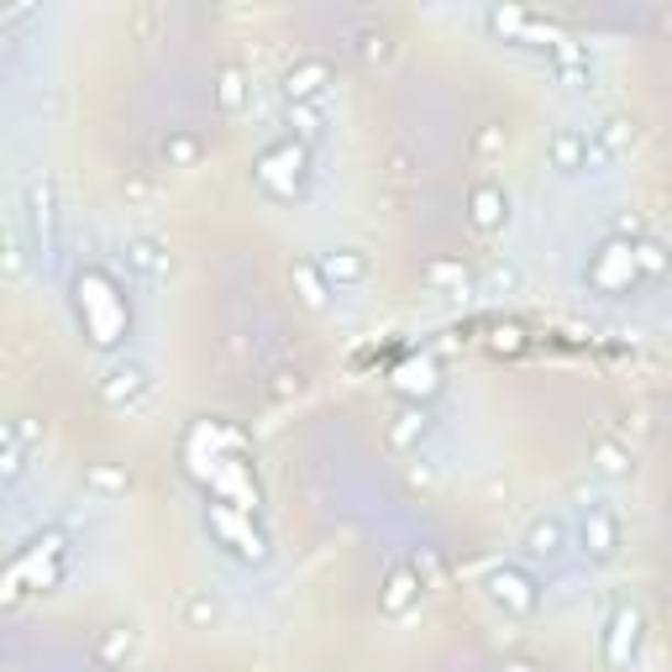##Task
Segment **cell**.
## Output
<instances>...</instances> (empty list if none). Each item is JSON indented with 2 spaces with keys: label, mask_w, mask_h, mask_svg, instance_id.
Returning a JSON list of instances; mask_svg holds the SVG:
<instances>
[{
  "label": "cell",
  "mask_w": 672,
  "mask_h": 672,
  "mask_svg": "<svg viewBox=\"0 0 672 672\" xmlns=\"http://www.w3.org/2000/svg\"><path fill=\"white\" fill-rule=\"evenodd\" d=\"M147 389H153V373H147V362H137V358H116L96 379V394L111 410H132L147 394Z\"/></svg>",
  "instance_id": "ba28073f"
},
{
  "label": "cell",
  "mask_w": 672,
  "mask_h": 672,
  "mask_svg": "<svg viewBox=\"0 0 672 672\" xmlns=\"http://www.w3.org/2000/svg\"><path fill=\"white\" fill-rule=\"evenodd\" d=\"M315 268H321V279L326 284H362L368 279V258H362L358 247H332L326 258H315Z\"/></svg>",
  "instance_id": "5bb4252c"
},
{
  "label": "cell",
  "mask_w": 672,
  "mask_h": 672,
  "mask_svg": "<svg viewBox=\"0 0 672 672\" xmlns=\"http://www.w3.org/2000/svg\"><path fill=\"white\" fill-rule=\"evenodd\" d=\"M26 457H32V447H11V452H0V489L5 483L26 479Z\"/></svg>",
  "instance_id": "83f0119b"
},
{
  "label": "cell",
  "mask_w": 672,
  "mask_h": 672,
  "mask_svg": "<svg viewBox=\"0 0 672 672\" xmlns=\"http://www.w3.org/2000/svg\"><path fill=\"white\" fill-rule=\"evenodd\" d=\"M394 447H415V441H426L432 436V410L426 405H410V410H400V421H394Z\"/></svg>",
  "instance_id": "ffe728a7"
},
{
  "label": "cell",
  "mask_w": 672,
  "mask_h": 672,
  "mask_svg": "<svg viewBox=\"0 0 672 672\" xmlns=\"http://www.w3.org/2000/svg\"><path fill=\"white\" fill-rule=\"evenodd\" d=\"M216 105L226 116H237L242 105H247V74H242L237 64H226V69L216 74Z\"/></svg>",
  "instance_id": "44dd1931"
},
{
  "label": "cell",
  "mask_w": 672,
  "mask_h": 672,
  "mask_svg": "<svg viewBox=\"0 0 672 672\" xmlns=\"http://www.w3.org/2000/svg\"><path fill=\"white\" fill-rule=\"evenodd\" d=\"M326 85H332V64L326 58H305V64H294L284 74V100L289 105H321Z\"/></svg>",
  "instance_id": "30bf717a"
},
{
  "label": "cell",
  "mask_w": 672,
  "mask_h": 672,
  "mask_svg": "<svg viewBox=\"0 0 672 672\" xmlns=\"http://www.w3.org/2000/svg\"><path fill=\"white\" fill-rule=\"evenodd\" d=\"M589 289H600V294H625V289H636L641 279V264H636V242L630 237H609L594 253V264H589Z\"/></svg>",
  "instance_id": "5b68a950"
},
{
  "label": "cell",
  "mask_w": 672,
  "mask_h": 672,
  "mask_svg": "<svg viewBox=\"0 0 672 672\" xmlns=\"http://www.w3.org/2000/svg\"><path fill=\"white\" fill-rule=\"evenodd\" d=\"M547 158H552L557 173L589 168V132H583V126H557L552 143H547Z\"/></svg>",
  "instance_id": "7c38bea8"
},
{
  "label": "cell",
  "mask_w": 672,
  "mask_h": 672,
  "mask_svg": "<svg viewBox=\"0 0 672 672\" xmlns=\"http://www.w3.org/2000/svg\"><path fill=\"white\" fill-rule=\"evenodd\" d=\"M630 468H636V462H630V452H625V447H609V441H604V447H600V473H604V479H625Z\"/></svg>",
  "instance_id": "4316f807"
},
{
  "label": "cell",
  "mask_w": 672,
  "mask_h": 672,
  "mask_svg": "<svg viewBox=\"0 0 672 672\" xmlns=\"http://www.w3.org/2000/svg\"><path fill=\"white\" fill-rule=\"evenodd\" d=\"M74 294H79L85 336H90L96 347H116L121 336H126V326H132V311H126V300L116 294V284H111L100 268H90V273H79Z\"/></svg>",
  "instance_id": "7a4b0ae2"
},
{
  "label": "cell",
  "mask_w": 672,
  "mask_h": 672,
  "mask_svg": "<svg viewBox=\"0 0 672 672\" xmlns=\"http://www.w3.org/2000/svg\"><path fill=\"white\" fill-rule=\"evenodd\" d=\"M504 672H536L530 662H504Z\"/></svg>",
  "instance_id": "836d02e7"
},
{
  "label": "cell",
  "mask_w": 672,
  "mask_h": 672,
  "mask_svg": "<svg viewBox=\"0 0 672 672\" xmlns=\"http://www.w3.org/2000/svg\"><path fill=\"white\" fill-rule=\"evenodd\" d=\"M394 389H400V394H415V400H432L436 389H441V373H436V362L415 358L394 373Z\"/></svg>",
  "instance_id": "e0dca14e"
},
{
  "label": "cell",
  "mask_w": 672,
  "mask_h": 672,
  "mask_svg": "<svg viewBox=\"0 0 672 672\" xmlns=\"http://www.w3.org/2000/svg\"><path fill=\"white\" fill-rule=\"evenodd\" d=\"M126 268L143 279V284H164L168 279V253L158 237H132L126 242Z\"/></svg>",
  "instance_id": "4fadbf2b"
},
{
  "label": "cell",
  "mask_w": 672,
  "mask_h": 672,
  "mask_svg": "<svg viewBox=\"0 0 672 672\" xmlns=\"http://www.w3.org/2000/svg\"><path fill=\"white\" fill-rule=\"evenodd\" d=\"M520 552L530 562H557V557L568 552V520L562 515H536L526 526V536H520Z\"/></svg>",
  "instance_id": "9c48e42d"
},
{
  "label": "cell",
  "mask_w": 672,
  "mask_h": 672,
  "mask_svg": "<svg viewBox=\"0 0 672 672\" xmlns=\"http://www.w3.org/2000/svg\"><path fill=\"white\" fill-rule=\"evenodd\" d=\"M552 58H557V74H562L568 85H589V58H583V48H578V43H568V37H562V43L552 48Z\"/></svg>",
  "instance_id": "cb8c5ba5"
},
{
  "label": "cell",
  "mask_w": 672,
  "mask_h": 672,
  "mask_svg": "<svg viewBox=\"0 0 672 672\" xmlns=\"http://www.w3.org/2000/svg\"><path fill=\"white\" fill-rule=\"evenodd\" d=\"M289 126H294V132H289L294 143L315 147L326 137V111H321V105H289Z\"/></svg>",
  "instance_id": "d6986e66"
},
{
  "label": "cell",
  "mask_w": 672,
  "mask_h": 672,
  "mask_svg": "<svg viewBox=\"0 0 672 672\" xmlns=\"http://www.w3.org/2000/svg\"><path fill=\"white\" fill-rule=\"evenodd\" d=\"M85 489H90V494H100V500H116V494H126V489H132V479H126L121 468H111V462H96V468L85 473Z\"/></svg>",
  "instance_id": "603a6c76"
},
{
  "label": "cell",
  "mask_w": 672,
  "mask_h": 672,
  "mask_svg": "<svg viewBox=\"0 0 672 672\" xmlns=\"http://www.w3.org/2000/svg\"><path fill=\"white\" fill-rule=\"evenodd\" d=\"M421 279H426L436 294H468V289H473V273H468V264H457V258H432Z\"/></svg>",
  "instance_id": "2e32d148"
},
{
  "label": "cell",
  "mask_w": 672,
  "mask_h": 672,
  "mask_svg": "<svg viewBox=\"0 0 672 672\" xmlns=\"http://www.w3.org/2000/svg\"><path fill=\"white\" fill-rule=\"evenodd\" d=\"M421 594H426V589H421V578L410 573V568H394V573L384 578L379 609H384V615H410V609L421 604Z\"/></svg>",
  "instance_id": "9a60e30c"
},
{
  "label": "cell",
  "mask_w": 672,
  "mask_h": 672,
  "mask_svg": "<svg viewBox=\"0 0 672 672\" xmlns=\"http://www.w3.org/2000/svg\"><path fill=\"white\" fill-rule=\"evenodd\" d=\"M410 573L421 578V589H432L436 578H441V562H436V552H415V562H410Z\"/></svg>",
  "instance_id": "4dcf8cb0"
},
{
  "label": "cell",
  "mask_w": 672,
  "mask_h": 672,
  "mask_svg": "<svg viewBox=\"0 0 672 672\" xmlns=\"http://www.w3.org/2000/svg\"><path fill=\"white\" fill-rule=\"evenodd\" d=\"M294 284H300V300H305L311 311H321V305H326V294H332V284L321 279V268H315L311 258H300V264H294Z\"/></svg>",
  "instance_id": "7402d4cb"
},
{
  "label": "cell",
  "mask_w": 672,
  "mask_h": 672,
  "mask_svg": "<svg viewBox=\"0 0 672 672\" xmlns=\"http://www.w3.org/2000/svg\"><path fill=\"white\" fill-rule=\"evenodd\" d=\"M11 447H22V436H16L11 421H0V452H11Z\"/></svg>",
  "instance_id": "d6a6232c"
},
{
  "label": "cell",
  "mask_w": 672,
  "mask_h": 672,
  "mask_svg": "<svg viewBox=\"0 0 672 672\" xmlns=\"http://www.w3.org/2000/svg\"><path fill=\"white\" fill-rule=\"evenodd\" d=\"M205 526H211V536L221 541V552H232L237 562H268V536L258 526H253V515L247 509H232V504H205Z\"/></svg>",
  "instance_id": "3957f363"
},
{
  "label": "cell",
  "mask_w": 672,
  "mask_h": 672,
  "mask_svg": "<svg viewBox=\"0 0 672 672\" xmlns=\"http://www.w3.org/2000/svg\"><path fill=\"white\" fill-rule=\"evenodd\" d=\"M625 541V526H620V509L615 504H589L583 509V526H578V547H583V557H594V562H609V557L620 552Z\"/></svg>",
  "instance_id": "52a82bcc"
},
{
  "label": "cell",
  "mask_w": 672,
  "mask_h": 672,
  "mask_svg": "<svg viewBox=\"0 0 672 672\" xmlns=\"http://www.w3.org/2000/svg\"><path fill=\"white\" fill-rule=\"evenodd\" d=\"M641 641H647V615L636 604H620L609 625H604V668L625 672L636 657H641Z\"/></svg>",
  "instance_id": "8992f818"
},
{
  "label": "cell",
  "mask_w": 672,
  "mask_h": 672,
  "mask_svg": "<svg viewBox=\"0 0 672 672\" xmlns=\"http://www.w3.org/2000/svg\"><path fill=\"white\" fill-rule=\"evenodd\" d=\"M253 179H258V190H264L268 200L300 205L305 190H311V147L294 143V137L268 143L264 153H258V164H253Z\"/></svg>",
  "instance_id": "6da1fadb"
},
{
  "label": "cell",
  "mask_w": 672,
  "mask_h": 672,
  "mask_svg": "<svg viewBox=\"0 0 672 672\" xmlns=\"http://www.w3.org/2000/svg\"><path fill=\"white\" fill-rule=\"evenodd\" d=\"M32 221H37L43 247H53V190L48 184H32Z\"/></svg>",
  "instance_id": "d4e9b609"
},
{
  "label": "cell",
  "mask_w": 672,
  "mask_h": 672,
  "mask_svg": "<svg viewBox=\"0 0 672 672\" xmlns=\"http://www.w3.org/2000/svg\"><path fill=\"white\" fill-rule=\"evenodd\" d=\"M132 647H137V630H132V625H116V630L100 641V662H111V668H116L121 657H132Z\"/></svg>",
  "instance_id": "484cf974"
},
{
  "label": "cell",
  "mask_w": 672,
  "mask_h": 672,
  "mask_svg": "<svg viewBox=\"0 0 672 672\" xmlns=\"http://www.w3.org/2000/svg\"><path fill=\"white\" fill-rule=\"evenodd\" d=\"M636 264H641V273H647V279H662L668 258H662V247H657V242H636Z\"/></svg>",
  "instance_id": "f546056e"
},
{
  "label": "cell",
  "mask_w": 672,
  "mask_h": 672,
  "mask_svg": "<svg viewBox=\"0 0 672 672\" xmlns=\"http://www.w3.org/2000/svg\"><path fill=\"white\" fill-rule=\"evenodd\" d=\"M184 625H190V630H216L221 625V600L211 589H190V594H184Z\"/></svg>",
  "instance_id": "ac0fdd59"
},
{
  "label": "cell",
  "mask_w": 672,
  "mask_h": 672,
  "mask_svg": "<svg viewBox=\"0 0 672 672\" xmlns=\"http://www.w3.org/2000/svg\"><path fill=\"white\" fill-rule=\"evenodd\" d=\"M468 216H473V226H479V232H500L504 221H509V194H504V184L479 179V184H473V194H468Z\"/></svg>",
  "instance_id": "8fae6325"
},
{
  "label": "cell",
  "mask_w": 672,
  "mask_h": 672,
  "mask_svg": "<svg viewBox=\"0 0 672 672\" xmlns=\"http://www.w3.org/2000/svg\"><path fill=\"white\" fill-rule=\"evenodd\" d=\"M164 158L173 168H190L194 158H200V143H194V137H168V143H164Z\"/></svg>",
  "instance_id": "f1b7e54d"
},
{
  "label": "cell",
  "mask_w": 672,
  "mask_h": 672,
  "mask_svg": "<svg viewBox=\"0 0 672 672\" xmlns=\"http://www.w3.org/2000/svg\"><path fill=\"white\" fill-rule=\"evenodd\" d=\"M473 147H479L483 158H489V153H500V147H504V126H483L479 137H473Z\"/></svg>",
  "instance_id": "1f68e13d"
},
{
  "label": "cell",
  "mask_w": 672,
  "mask_h": 672,
  "mask_svg": "<svg viewBox=\"0 0 672 672\" xmlns=\"http://www.w3.org/2000/svg\"><path fill=\"white\" fill-rule=\"evenodd\" d=\"M483 594L489 604H500L504 615H515V620H526L541 609V589H536V578L526 568H515V562H494L489 573H483Z\"/></svg>",
  "instance_id": "277c9868"
}]
</instances>
